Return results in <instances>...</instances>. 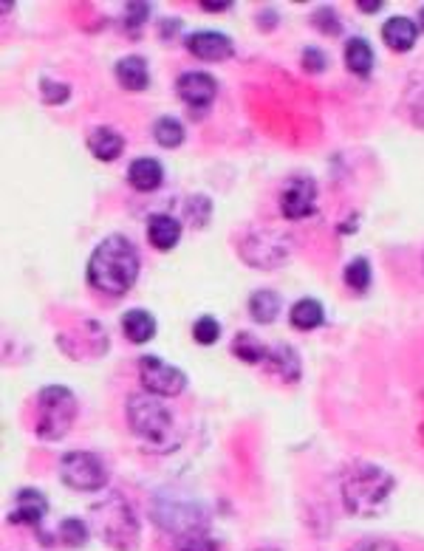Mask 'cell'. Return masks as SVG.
<instances>
[{
    "label": "cell",
    "mask_w": 424,
    "mask_h": 551,
    "mask_svg": "<svg viewBox=\"0 0 424 551\" xmlns=\"http://www.w3.org/2000/svg\"><path fill=\"white\" fill-rule=\"evenodd\" d=\"M136 277H139V252L128 238L111 235L94 249L88 260V283L94 289L119 297L133 289Z\"/></svg>",
    "instance_id": "1"
},
{
    "label": "cell",
    "mask_w": 424,
    "mask_h": 551,
    "mask_svg": "<svg viewBox=\"0 0 424 551\" xmlns=\"http://www.w3.org/2000/svg\"><path fill=\"white\" fill-rule=\"evenodd\" d=\"M393 475L376 464H354L346 478H342V503L351 515L356 518H371L379 515L385 501L393 492Z\"/></svg>",
    "instance_id": "2"
},
{
    "label": "cell",
    "mask_w": 424,
    "mask_h": 551,
    "mask_svg": "<svg viewBox=\"0 0 424 551\" xmlns=\"http://www.w3.org/2000/svg\"><path fill=\"white\" fill-rule=\"evenodd\" d=\"M91 532L113 551H136L139 546V520L122 495H108L91 506Z\"/></svg>",
    "instance_id": "3"
},
{
    "label": "cell",
    "mask_w": 424,
    "mask_h": 551,
    "mask_svg": "<svg viewBox=\"0 0 424 551\" xmlns=\"http://www.w3.org/2000/svg\"><path fill=\"white\" fill-rule=\"evenodd\" d=\"M34 433L43 441H59L77 419V396L63 384H49L37 393Z\"/></svg>",
    "instance_id": "4"
},
{
    "label": "cell",
    "mask_w": 424,
    "mask_h": 551,
    "mask_svg": "<svg viewBox=\"0 0 424 551\" xmlns=\"http://www.w3.org/2000/svg\"><path fill=\"white\" fill-rule=\"evenodd\" d=\"M128 424L131 430L156 450L167 447L173 438V416L158 396L153 393H133L128 399Z\"/></svg>",
    "instance_id": "5"
},
{
    "label": "cell",
    "mask_w": 424,
    "mask_h": 551,
    "mask_svg": "<svg viewBox=\"0 0 424 551\" xmlns=\"http://www.w3.org/2000/svg\"><path fill=\"white\" fill-rule=\"evenodd\" d=\"M153 520L165 528V532L178 535V537H195L204 532V526H207V515L198 503L170 498V495H161L153 501Z\"/></svg>",
    "instance_id": "6"
},
{
    "label": "cell",
    "mask_w": 424,
    "mask_h": 551,
    "mask_svg": "<svg viewBox=\"0 0 424 551\" xmlns=\"http://www.w3.org/2000/svg\"><path fill=\"white\" fill-rule=\"evenodd\" d=\"M59 478L77 492H99L108 483V466L99 456L77 450L59 458Z\"/></svg>",
    "instance_id": "7"
},
{
    "label": "cell",
    "mask_w": 424,
    "mask_h": 551,
    "mask_svg": "<svg viewBox=\"0 0 424 551\" xmlns=\"http://www.w3.org/2000/svg\"><path fill=\"white\" fill-rule=\"evenodd\" d=\"M139 379L145 393H153L158 399H173L187 387V376L181 367L158 359V357H141L139 359Z\"/></svg>",
    "instance_id": "8"
},
{
    "label": "cell",
    "mask_w": 424,
    "mask_h": 551,
    "mask_svg": "<svg viewBox=\"0 0 424 551\" xmlns=\"http://www.w3.org/2000/svg\"><path fill=\"white\" fill-rule=\"evenodd\" d=\"M240 255L247 257L249 266L260 269H272L286 257V247H283L280 235H266V232H255L244 243H240Z\"/></svg>",
    "instance_id": "9"
},
{
    "label": "cell",
    "mask_w": 424,
    "mask_h": 551,
    "mask_svg": "<svg viewBox=\"0 0 424 551\" xmlns=\"http://www.w3.org/2000/svg\"><path fill=\"white\" fill-rule=\"evenodd\" d=\"M317 184L311 178H292L280 193V210L289 221H300L314 212Z\"/></svg>",
    "instance_id": "10"
},
{
    "label": "cell",
    "mask_w": 424,
    "mask_h": 551,
    "mask_svg": "<svg viewBox=\"0 0 424 551\" xmlns=\"http://www.w3.org/2000/svg\"><path fill=\"white\" fill-rule=\"evenodd\" d=\"M176 91L190 108H207L218 94V83L207 71H185L178 77Z\"/></svg>",
    "instance_id": "11"
},
{
    "label": "cell",
    "mask_w": 424,
    "mask_h": 551,
    "mask_svg": "<svg viewBox=\"0 0 424 551\" xmlns=\"http://www.w3.org/2000/svg\"><path fill=\"white\" fill-rule=\"evenodd\" d=\"M187 51L198 59H207V63H221V59L232 57L235 46H232V40L221 32H195L187 37Z\"/></svg>",
    "instance_id": "12"
},
{
    "label": "cell",
    "mask_w": 424,
    "mask_h": 551,
    "mask_svg": "<svg viewBox=\"0 0 424 551\" xmlns=\"http://www.w3.org/2000/svg\"><path fill=\"white\" fill-rule=\"evenodd\" d=\"M46 509H49V501L43 492H37V489H20L14 495V503H12V512H9V523H17V526H40V520L46 518Z\"/></svg>",
    "instance_id": "13"
},
{
    "label": "cell",
    "mask_w": 424,
    "mask_h": 551,
    "mask_svg": "<svg viewBox=\"0 0 424 551\" xmlns=\"http://www.w3.org/2000/svg\"><path fill=\"white\" fill-rule=\"evenodd\" d=\"M128 181H131V187L139 190V193H153V190L161 187V181H165V170H161V165L156 158L141 156V158L131 161Z\"/></svg>",
    "instance_id": "14"
},
{
    "label": "cell",
    "mask_w": 424,
    "mask_h": 551,
    "mask_svg": "<svg viewBox=\"0 0 424 551\" xmlns=\"http://www.w3.org/2000/svg\"><path fill=\"white\" fill-rule=\"evenodd\" d=\"M116 79H119V86L128 88V91H145L148 83H150L148 59L139 57V54L119 59V63H116Z\"/></svg>",
    "instance_id": "15"
},
{
    "label": "cell",
    "mask_w": 424,
    "mask_h": 551,
    "mask_svg": "<svg viewBox=\"0 0 424 551\" xmlns=\"http://www.w3.org/2000/svg\"><path fill=\"white\" fill-rule=\"evenodd\" d=\"M419 29L413 20L408 17H391L385 26H382V40L388 43V49L393 51H410L416 46Z\"/></svg>",
    "instance_id": "16"
},
{
    "label": "cell",
    "mask_w": 424,
    "mask_h": 551,
    "mask_svg": "<svg viewBox=\"0 0 424 551\" xmlns=\"http://www.w3.org/2000/svg\"><path fill=\"white\" fill-rule=\"evenodd\" d=\"M148 238L158 252H170L181 238V223L173 215H153L148 223Z\"/></svg>",
    "instance_id": "17"
},
{
    "label": "cell",
    "mask_w": 424,
    "mask_h": 551,
    "mask_svg": "<svg viewBox=\"0 0 424 551\" xmlns=\"http://www.w3.org/2000/svg\"><path fill=\"white\" fill-rule=\"evenodd\" d=\"M88 148H91V153H94L99 161H113V158L122 156L125 139L119 136L116 131H111V128H96V131L88 136Z\"/></svg>",
    "instance_id": "18"
},
{
    "label": "cell",
    "mask_w": 424,
    "mask_h": 551,
    "mask_svg": "<svg viewBox=\"0 0 424 551\" xmlns=\"http://www.w3.org/2000/svg\"><path fill=\"white\" fill-rule=\"evenodd\" d=\"M122 331L131 342L136 345H145L156 337V317L141 312V309H133L122 317Z\"/></svg>",
    "instance_id": "19"
},
{
    "label": "cell",
    "mask_w": 424,
    "mask_h": 551,
    "mask_svg": "<svg viewBox=\"0 0 424 551\" xmlns=\"http://www.w3.org/2000/svg\"><path fill=\"white\" fill-rule=\"evenodd\" d=\"M322 320H326V312H322V305L311 297H302L292 305L289 312V322L294 325V329L300 331H314L322 325Z\"/></svg>",
    "instance_id": "20"
},
{
    "label": "cell",
    "mask_w": 424,
    "mask_h": 551,
    "mask_svg": "<svg viewBox=\"0 0 424 551\" xmlns=\"http://www.w3.org/2000/svg\"><path fill=\"white\" fill-rule=\"evenodd\" d=\"M346 66L356 74V77H368L374 68V49L368 46V40L362 37H351L346 46Z\"/></svg>",
    "instance_id": "21"
},
{
    "label": "cell",
    "mask_w": 424,
    "mask_h": 551,
    "mask_svg": "<svg viewBox=\"0 0 424 551\" xmlns=\"http://www.w3.org/2000/svg\"><path fill=\"white\" fill-rule=\"evenodd\" d=\"M249 314H252V320L260 322V325L275 322L277 314H280V297H277L275 292H269V289L255 292V294L249 297Z\"/></svg>",
    "instance_id": "22"
},
{
    "label": "cell",
    "mask_w": 424,
    "mask_h": 551,
    "mask_svg": "<svg viewBox=\"0 0 424 551\" xmlns=\"http://www.w3.org/2000/svg\"><path fill=\"white\" fill-rule=\"evenodd\" d=\"M266 365L272 367V371L280 379H286V382H294L300 376V359H297V354L289 348V345H277V348H269Z\"/></svg>",
    "instance_id": "23"
},
{
    "label": "cell",
    "mask_w": 424,
    "mask_h": 551,
    "mask_svg": "<svg viewBox=\"0 0 424 551\" xmlns=\"http://www.w3.org/2000/svg\"><path fill=\"white\" fill-rule=\"evenodd\" d=\"M232 354L238 359L249 362V365H257V362H266L269 359V348L257 337H252V334H238L235 342H232Z\"/></svg>",
    "instance_id": "24"
},
{
    "label": "cell",
    "mask_w": 424,
    "mask_h": 551,
    "mask_svg": "<svg viewBox=\"0 0 424 551\" xmlns=\"http://www.w3.org/2000/svg\"><path fill=\"white\" fill-rule=\"evenodd\" d=\"M153 139L158 141L161 148L173 150V148L181 145V141H185V125H181V122L173 119V116H161V119H156V125H153Z\"/></svg>",
    "instance_id": "25"
},
{
    "label": "cell",
    "mask_w": 424,
    "mask_h": 551,
    "mask_svg": "<svg viewBox=\"0 0 424 551\" xmlns=\"http://www.w3.org/2000/svg\"><path fill=\"white\" fill-rule=\"evenodd\" d=\"M88 523H83L79 518H66L63 523H59V532L57 537L63 540L68 548H79V546H86L88 543Z\"/></svg>",
    "instance_id": "26"
},
{
    "label": "cell",
    "mask_w": 424,
    "mask_h": 551,
    "mask_svg": "<svg viewBox=\"0 0 424 551\" xmlns=\"http://www.w3.org/2000/svg\"><path fill=\"white\" fill-rule=\"evenodd\" d=\"M346 283L354 292H365L371 285V263L365 257H354L346 266Z\"/></svg>",
    "instance_id": "27"
},
{
    "label": "cell",
    "mask_w": 424,
    "mask_h": 551,
    "mask_svg": "<svg viewBox=\"0 0 424 551\" xmlns=\"http://www.w3.org/2000/svg\"><path fill=\"white\" fill-rule=\"evenodd\" d=\"M218 337H221V325H218L215 317H201V320H195V325H193V339H195L198 345H212V342H218Z\"/></svg>",
    "instance_id": "28"
},
{
    "label": "cell",
    "mask_w": 424,
    "mask_h": 551,
    "mask_svg": "<svg viewBox=\"0 0 424 551\" xmlns=\"http://www.w3.org/2000/svg\"><path fill=\"white\" fill-rule=\"evenodd\" d=\"M150 17V4H125V26L131 32H139L141 23H148Z\"/></svg>",
    "instance_id": "29"
},
{
    "label": "cell",
    "mask_w": 424,
    "mask_h": 551,
    "mask_svg": "<svg viewBox=\"0 0 424 551\" xmlns=\"http://www.w3.org/2000/svg\"><path fill=\"white\" fill-rule=\"evenodd\" d=\"M68 96H71L68 86L54 83V79H43V99L49 102V105H63Z\"/></svg>",
    "instance_id": "30"
},
{
    "label": "cell",
    "mask_w": 424,
    "mask_h": 551,
    "mask_svg": "<svg viewBox=\"0 0 424 551\" xmlns=\"http://www.w3.org/2000/svg\"><path fill=\"white\" fill-rule=\"evenodd\" d=\"M302 66H306V71H311V74H320V71H326L329 59L320 49H306L302 51Z\"/></svg>",
    "instance_id": "31"
},
{
    "label": "cell",
    "mask_w": 424,
    "mask_h": 551,
    "mask_svg": "<svg viewBox=\"0 0 424 551\" xmlns=\"http://www.w3.org/2000/svg\"><path fill=\"white\" fill-rule=\"evenodd\" d=\"M178 551H218V546L207 535H195V537H187L185 543H181Z\"/></svg>",
    "instance_id": "32"
},
{
    "label": "cell",
    "mask_w": 424,
    "mask_h": 551,
    "mask_svg": "<svg viewBox=\"0 0 424 551\" xmlns=\"http://www.w3.org/2000/svg\"><path fill=\"white\" fill-rule=\"evenodd\" d=\"M314 23L317 26H322V29H331V34H337L339 32V23H337V17H334V9H320L317 14H314Z\"/></svg>",
    "instance_id": "33"
},
{
    "label": "cell",
    "mask_w": 424,
    "mask_h": 551,
    "mask_svg": "<svg viewBox=\"0 0 424 551\" xmlns=\"http://www.w3.org/2000/svg\"><path fill=\"white\" fill-rule=\"evenodd\" d=\"M356 551H399L391 540H365L362 546H356Z\"/></svg>",
    "instance_id": "34"
},
{
    "label": "cell",
    "mask_w": 424,
    "mask_h": 551,
    "mask_svg": "<svg viewBox=\"0 0 424 551\" xmlns=\"http://www.w3.org/2000/svg\"><path fill=\"white\" fill-rule=\"evenodd\" d=\"M201 9H207V12H227L232 9L230 0H224V4H210V0H201Z\"/></svg>",
    "instance_id": "35"
},
{
    "label": "cell",
    "mask_w": 424,
    "mask_h": 551,
    "mask_svg": "<svg viewBox=\"0 0 424 551\" xmlns=\"http://www.w3.org/2000/svg\"><path fill=\"white\" fill-rule=\"evenodd\" d=\"M362 12H379L382 9V0H374V4H371V0H359V4H356Z\"/></svg>",
    "instance_id": "36"
},
{
    "label": "cell",
    "mask_w": 424,
    "mask_h": 551,
    "mask_svg": "<svg viewBox=\"0 0 424 551\" xmlns=\"http://www.w3.org/2000/svg\"><path fill=\"white\" fill-rule=\"evenodd\" d=\"M419 29H421V32H424V6H421V9H419Z\"/></svg>",
    "instance_id": "37"
},
{
    "label": "cell",
    "mask_w": 424,
    "mask_h": 551,
    "mask_svg": "<svg viewBox=\"0 0 424 551\" xmlns=\"http://www.w3.org/2000/svg\"><path fill=\"white\" fill-rule=\"evenodd\" d=\"M260 551H272V548H260Z\"/></svg>",
    "instance_id": "38"
}]
</instances>
